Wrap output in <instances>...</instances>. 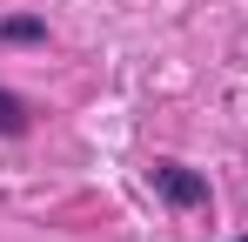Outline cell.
Returning a JSON list of instances; mask_svg holds the SVG:
<instances>
[{
	"label": "cell",
	"instance_id": "obj_1",
	"mask_svg": "<svg viewBox=\"0 0 248 242\" xmlns=\"http://www.w3.org/2000/svg\"><path fill=\"white\" fill-rule=\"evenodd\" d=\"M155 189H161L168 202H181V208L208 202V182H202V175H188V168H174V161H161V168H155Z\"/></svg>",
	"mask_w": 248,
	"mask_h": 242
},
{
	"label": "cell",
	"instance_id": "obj_2",
	"mask_svg": "<svg viewBox=\"0 0 248 242\" xmlns=\"http://www.w3.org/2000/svg\"><path fill=\"white\" fill-rule=\"evenodd\" d=\"M0 128H7V135H20V128H27V115H20V101H14V94H0Z\"/></svg>",
	"mask_w": 248,
	"mask_h": 242
},
{
	"label": "cell",
	"instance_id": "obj_3",
	"mask_svg": "<svg viewBox=\"0 0 248 242\" xmlns=\"http://www.w3.org/2000/svg\"><path fill=\"white\" fill-rule=\"evenodd\" d=\"M242 242H248V236H242Z\"/></svg>",
	"mask_w": 248,
	"mask_h": 242
}]
</instances>
